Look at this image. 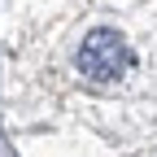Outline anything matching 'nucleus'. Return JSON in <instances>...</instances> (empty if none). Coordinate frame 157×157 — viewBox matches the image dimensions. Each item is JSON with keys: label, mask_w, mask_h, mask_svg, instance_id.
I'll return each mask as SVG.
<instances>
[{"label": "nucleus", "mask_w": 157, "mask_h": 157, "mask_svg": "<svg viewBox=\"0 0 157 157\" xmlns=\"http://www.w3.org/2000/svg\"><path fill=\"white\" fill-rule=\"evenodd\" d=\"M74 66H78V74H87L92 83H113V78H122L131 70V48H127V39L118 31L101 26V31L83 35V44L74 52Z\"/></svg>", "instance_id": "obj_1"}]
</instances>
